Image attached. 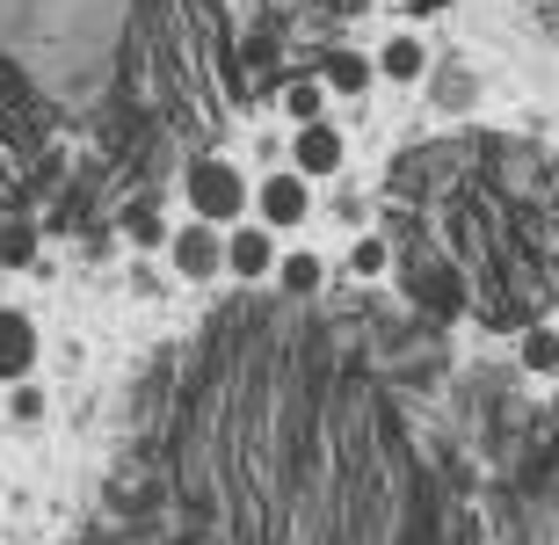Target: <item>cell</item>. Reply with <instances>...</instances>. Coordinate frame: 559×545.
Returning <instances> with one entry per match:
<instances>
[{"label":"cell","mask_w":559,"mask_h":545,"mask_svg":"<svg viewBox=\"0 0 559 545\" xmlns=\"http://www.w3.org/2000/svg\"><path fill=\"white\" fill-rule=\"evenodd\" d=\"M276 276H284V292H320V254H284Z\"/></svg>","instance_id":"obj_11"},{"label":"cell","mask_w":559,"mask_h":545,"mask_svg":"<svg viewBox=\"0 0 559 545\" xmlns=\"http://www.w3.org/2000/svg\"><path fill=\"white\" fill-rule=\"evenodd\" d=\"M37 262V233L29 226H0V270H29Z\"/></svg>","instance_id":"obj_9"},{"label":"cell","mask_w":559,"mask_h":545,"mask_svg":"<svg viewBox=\"0 0 559 545\" xmlns=\"http://www.w3.org/2000/svg\"><path fill=\"white\" fill-rule=\"evenodd\" d=\"M290 161H298V175H334L342 168V131L334 125H306L298 146H290Z\"/></svg>","instance_id":"obj_4"},{"label":"cell","mask_w":559,"mask_h":545,"mask_svg":"<svg viewBox=\"0 0 559 545\" xmlns=\"http://www.w3.org/2000/svg\"><path fill=\"white\" fill-rule=\"evenodd\" d=\"M218 262H226V248H218V233H211V226H182V233H175V270H182V276H211Z\"/></svg>","instance_id":"obj_5"},{"label":"cell","mask_w":559,"mask_h":545,"mask_svg":"<svg viewBox=\"0 0 559 545\" xmlns=\"http://www.w3.org/2000/svg\"><path fill=\"white\" fill-rule=\"evenodd\" d=\"M378 66H385L393 81H421V66H429V51H421L415 37H393L385 51H378Z\"/></svg>","instance_id":"obj_7"},{"label":"cell","mask_w":559,"mask_h":545,"mask_svg":"<svg viewBox=\"0 0 559 545\" xmlns=\"http://www.w3.org/2000/svg\"><path fill=\"white\" fill-rule=\"evenodd\" d=\"M189 204H197L204 226H226V218L248 211V182H240L233 161H197V168H189Z\"/></svg>","instance_id":"obj_1"},{"label":"cell","mask_w":559,"mask_h":545,"mask_svg":"<svg viewBox=\"0 0 559 545\" xmlns=\"http://www.w3.org/2000/svg\"><path fill=\"white\" fill-rule=\"evenodd\" d=\"M8 407H15V422H37V415H44V393H37V386H29V378H22V386H15V400H8Z\"/></svg>","instance_id":"obj_14"},{"label":"cell","mask_w":559,"mask_h":545,"mask_svg":"<svg viewBox=\"0 0 559 545\" xmlns=\"http://www.w3.org/2000/svg\"><path fill=\"white\" fill-rule=\"evenodd\" d=\"M284 109L298 117V131L320 125V81H290V87H284Z\"/></svg>","instance_id":"obj_12"},{"label":"cell","mask_w":559,"mask_h":545,"mask_svg":"<svg viewBox=\"0 0 559 545\" xmlns=\"http://www.w3.org/2000/svg\"><path fill=\"white\" fill-rule=\"evenodd\" d=\"M407 8H415V15H443V8H451V0H407Z\"/></svg>","instance_id":"obj_15"},{"label":"cell","mask_w":559,"mask_h":545,"mask_svg":"<svg viewBox=\"0 0 559 545\" xmlns=\"http://www.w3.org/2000/svg\"><path fill=\"white\" fill-rule=\"evenodd\" d=\"M226 270H240V276H262V270H276V240L270 233H233L226 240Z\"/></svg>","instance_id":"obj_6"},{"label":"cell","mask_w":559,"mask_h":545,"mask_svg":"<svg viewBox=\"0 0 559 545\" xmlns=\"http://www.w3.org/2000/svg\"><path fill=\"white\" fill-rule=\"evenodd\" d=\"M523 364L545 371V378L559 371V335H552V328H531V335H523Z\"/></svg>","instance_id":"obj_10"},{"label":"cell","mask_w":559,"mask_h":545,"mask_svg":"<svg viewBox=\"0 0 559 545\" xmlns=\"http://www.w3.org/2000/svg\"><path fill=\"white\" fill-rule=\"evenodd\" d=\"M371 81V59H356V51H328V87L334 95H364Z\"/></svg>","instance_id":"obj_8"},{"label":"cell","mask_w":559,"mask_h":545,"mask_svg":"<svg viewBox=\"0 0 559 545\" xmlns=\"http://www.w3.org/2000/svg\"><path fill=\"white\" fill-rule=\"evenodd\" d=\"M29 364H37V328L22 313H0V378L8 386H22L29 378Z\"/></svg>","instance_id":"obj_2"},{"label":"cell","mask_w":559,"mask_h":545,"mask_svg":"<svg viewBox=\"0 0 559 545\" xmlns=\"http://www.w3.org/2000/svg\"><path fill=\"white\" fill-rule=\"evenodd\" d=\"M306 175H270V182H262V218H270L276 233L284 226H306Z\"/></svg>","instance_id":"obj_3"},{"label":"cell","mask_w":559,"mask_h":545,"mask_svg":"<svg viewBox=\"0 0 559 545\" xmlns=\"http://www.w3.org/2000/svg\"><path fill=\"white\" fill-rule=\"evenodd\" d=\"M349 270H356V276H378V270H385V240H356Z\"/></svg>","instance_id":"obj_13"},{"label":"cell","mask_w":559,"mask_h":545,"mask_svg":"<svg viewBox=\"0 0 559 545\" xmlns=\"http://www.w3.org/2000/svg\"><path fill=\"white\" fill-rule=\"evenodd\" d=\"M552 407H559V400H552Z\"/></svg>","instance_id":"obj_16"}]
</instances>
